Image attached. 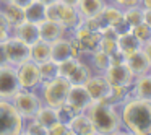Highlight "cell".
I'll return each mask as SVG.
<instances>
[{
	"label": "cell",
	"instance_id": "obj_39",
	"mask_svg": "<svg viewBox=\"0 0 151 135\" xmlns=\"http://www.w3.org/2000/svg\"><path fill=\"white\" fill-rule=\"evenodd\" d=\"M111 4L117 5L120 8H127V7H132V5H138L140 4V0H107Z\"/></svg>",
	"mask_w": 151,
	"mask_h": 135
},
{
	"label": "cell",
	"instance_id": "obj_43",
	"mask_svg": "<svg viewBox=\"0 0 151 135\" xmlns=\"http://www.w3.org/2000/svg\"><path fill=\"white\" fill-rule=\"evenodd\" d=\"M143 23L151 28V8H143Z\"/></svg>",
	"mask_w": 151,
	"mask_h": 135
},
{
	"label": "cell",
	"instance_id": "obj_48",
	"mask_svg": "<svg viewBox=\"0 0 151 135\" xmlns=\"http://www.w3.org/2000/svg\"><path fill=\"white\" fill-rule=\"evenodd\" d=\"M8 2H13V0H0V5H2V4H8Z\"/></svg>",
	"mask_w": 151,
	"mask_h": 135
},
{
	"label": "cell",
	"instance_id": "obj_49",
	"mask_svg": "<svg viewBox=\"0 0 151 135\" xmlns=\"http://www.w3.org/2000/svg\"><path fill=\"white\" fill-rule=\"evenodd\" d=\"M150 41H151V38H150Z\"/></svg>",
	"mask_w": 151,
	"mask_h": 135
},
{
	"label": "cell",
	"instance_id": "obj_30",
	"mask_svg": "<svg viewBox=\"0 0 151 135\" xmlns=\"http://www.w3.org/2000/svg\"><path fill=\"white\" fill-rule=\"evenodd\" d=\"M124 20L127 23L128 30L143 23V7L138 4V5H132V7L124 8Z\"/></svg>",
	"mask_w": 151,
	"mask_h": 135
},
{
	"label": "cell",
	"instance_id": "obj_2",
	"mask_svg": "<svg viewBox=\"0 0 151 135\" xmlns=\"http://www.w3.org/2000/svg\"><path fill=\"white\" fill-rule=\"evenodd\" d=\"M85 112L98 134H122L119 106H114L107 101H93Z\"/></svg>",
	"mask_w": 151,
	"mask_h": 135
},
{
	"label": "cell",
	"instance_id": "obj_18",
	"mask_svg": "<svg viewBox=\"0 0 151 135\" xmlns=\"http://www.w3.org/2000/svg\"><path fill=\"white\" fill-rule=\"evenodd\" d=\"M68 127H70V130H72L73 135H96L98 134L94 125H93V122L89 121V117L86 116V112H78V114H75L70 119Z\"/></svg>",
	"mask_w": 151,
	"mask_h": 135
},
{
	"label": "cell",
	"instance_id": "obj_27",
	"mask_svg": "<svg viewBox=\"0 0 151 135\" xmlns=\"http://www.w3.org/2000/svg\"><path fill=\"white\" fill-rule=\"evenodd\" d=\"M86 59H88L86 62L89 64V67H91V70L94 73H104L106 69L111 65V59H109V56L106 52H102L101 49H98V51H94L93 54H89Z\"/></svg>",
	"mask_w": 151,
	"mask_h": 135
},
{
	"label": "cell",
	"instance_id": "obj_8",
	"mask_svg": "<svg viewBox=\"0 0 151 135\" xmlns=\"http://www.w3.org/2000/svg\"><path fill=\"white\" fill-rule=\"evenodd\" d=\"M5 52H7V62L13 67H18L20 64L29 60L31 54V46L21 41L20 38L12 34L7 41H5Z\"/></svg>",
	"mask_w": 151,
	"mask_h": 135
},
{
	"label": "cell",
	"instance_id": "obj_40",
	"mask_svg": "<svg viewBox=\"0 0 151 135\" xmlns=\"http://www.w3.org/2000/svg\"><path fill=\"white\" fill-rule=\"evenodd\" d=\"M12 36V26H4L0 25V43H5Z\"/></svg>",
	"mask_w": 151,
	"mask_h": 135
},
{
	"label": "cell",
	"instance_id": "obj_13",
	"mask_svg": "<svg viewBox=\"0 0 151 135\" xmlns=\"http://www.w3.org/2000/svg\"><path fill=\"white\" fill-rule=\"evenodd\" d=\"M65 103L78 114V112H85L88 109V106L93 103V99L89 96L88 90L85 88V85H72Z\"/></svg>",
	"mask_w": 151,
	"mask_h": 135
},
{
	"label": "cell",
	"instance_id": "obj_50",
	"mask_svg": "<svg viewBox=\"0 0 151 135\" xmlns=\"http://www.w3.org/2000/svg\"><path fill=\"white\" fill-rule=\"evenodd\" d=\"M150 103H151V101H150Z\"/></svg>",
	"mask_w": 151,
	"mask_h": 135
},
{
	"label": "cell",
	"instance_id": "obj_37",
	"mask_svg": "<svg viewBox=\"0 0 151 135\" xmlns=\"http://www.w3.org/2000/svg\"><path fill=\"white\" fill-rule=\"evenodd\" d=\"M99 49H101L102 52H106L107 56H111V54H114L115 51H119L117 39H112V38H101Z\"/></svg>",
	"mask_w": 151,
	"mask_h": 135
},
{
	"label": "cell",
	"instance_id": "obj_33",
	"mask_svg": "<svg viewBox=\"0 0 151 135\" xmlns=\"http://www.w3.org/2000/svg\"><path fill=\"white\" fill-rule=\"evenodd\" d=\"M21 134H28V135H46L47 134V129L42 127L36 119H28L24 121L23 125V132Z\"/></svg>",
	"mask_w": 151,
	"mask_h": 135
},
{
	"label": "cell",
	"instance_id": "obj_10",
	"mask_svg": "<svg viewBox=\"0 0 151 135\" xmlns=\"http://www.w3.org/2000/svg\"><path fill=\"white\" fill-rule=\"evenodd\" d=\"M20 90L17 77V67L5 64L0 67V99H12Z\"/></svg>",
	"mask_w": 151,
	"mask_h": 135
},
{
	"label": "cell",
	"instance_id": "obj_22",
	"mask_svg": "<svg viewBox=\"0 0 151 135\" xmlns=\"http://www.w3.org/2000/svg\"><path fill=\"white\" fill-rule=\"evenodd\" d=\"M91 73H93V70H91V67H89V64L85 60V57H81V59H78L73 72L68 75L67 80H68L72 85H85L86 80L91 77Z\"/></svg>",
	"mask_w": 151,
	"mask_h": 135
},
{
	"label": "cell",
	"instance_id": "obj_15",
	"mask_svg": "<svg viewBox=\"0 0 151 135\" xmlns=\"http://www.w3.org/2000/svg\"><path fill=\"white\" fill-rule=\"evenodd\" d=\"M37 26H39L41 39L47 41V43H52V41L59 39V38H63V36H68L70 34V31L63 25H60L59 21H54V20H44Z\"/></svg>",
	"mask_w": 151,
	"mask_h": 135
},
{
	"label": "cell",
	"instance_id": "obj_46",
	"mask_svg": "<svg viewBox=\"0 0 151 135\" xmlns=\"http://www.w3.org/2000/svg\"><path fill=\"white\" fill-rule=\"evenodd\" d=\"M59 2H63L67 5H73V7H76V4H78V0H59Z\"/></svg>",
	"mask_w": 151,
	"mask_h": 135
},
{
	"label": "cell",
	"instance_id": "obj_24",
	"mask_svg": "<svg viewBox=\"0 0 151 135\" xmlns=\"http://www.w3.org/2000/svg\"><path fill=\"white\" fill-rule=\"evenodd\" d=\"M24 10V20L28 21H33V23L39 25L41 21L46 20V10H47V5H44L42 2L39 0H33Z\"/></svg>",
	"mask_w": 151,
	"mask_h": 135
},
{
	"label": "cell",
	"instance_id": "obj_34",
	"mask_svg": "<svg viewBox=\"0 0 151 135\" xmlns=\"http://www.w3.org/2000/svg\"><path fill=\"white\" fill-rule=\"evenodd\" d=\"M76 62H78L76 57H70V59L63 60V62H59L57 64V72H59V75L63 77V78H68V75L73 72V69H75Z\"/></svg>",
	"mask_w": 151,
	"mask_h": 135
},
{
	"label": "cell",
	"instance_id": "obj_5",
	"mask_svg": "<svg viewBox=\"0 0 151 135\" xmlns=\"http://www.w3.org/2000/svg\"><path fill=\"white\" fill-rule=\"evenodd\" d=\"M46 20L59 21L60 25L67 28L72 33L80 23H81V15L73 5H67L63 2H55L52 5H47L46 10Z\"/></svg>",
	"mask_w": 151,
	"mask_h": 135
},
{
	"label": "cell",
	"instance_id": "obj_6",
	"mask_svg": "<svg viewBox=\"0 0 151 135\" xmlns=\"http://www.w3.org/2000/svg\"><path fill=\"white\" fill-rule=\"evenodd\" d=\"M24 119L15 109L10 99H0V135H20Z\"/></svg>",
	"mask_w": 151,
	"mask_h": 135
},
{
	"label": "cell",
	"instance_id": "obj_26",
	"mask_svg": "<svg viewBox=\"0 0 151 135\" xmlns=\"http://www.w3.org/2000/svg\"><path fill=\"white\" fill-rule=\"evenodd\" d=\"M29 59L36 64L41 62H46V60L50 59V43L44 39H37L34 44H31V54H29Z\"/></svg>",
	"mask_w": 151,
	"mask_h": 135
},
{
	"label": "cell",
	"instance_id": "obj_19",
	"mask_svg": "<svg viewBox=\"0 0 151 135\" xmlns=\"http://www.w3.org/2000/svg\"><path fill=\"white\" fill-rule=\"evenodd\" d=\"M125 64L128 65L130 72L133 73V77H140V75H145V73L151 72V65L148 62L146 56L143 54V51H137L133 52L132 56H128L125 59Z\"/></svg>",
	"mask_w": 151,
	"mask_h": 135
},
{
	"label": "cell",
	"instance_id": "obj_1",
	"mask_svg": "<svg viewBox=\"0 0 151 135\" xmlns=\"http://www.w3.org/2000/svg\"><path fill=\"white\" fill-rule=\"evenodd\" d=\"M122 130L133 135H151V103L140 98H128L119 106Z\"/></svg>",
	"mask_w": 151,
	"mask_h": 135
},
{
	"label": "cell",
	"instance_id": "obj_12",
	"mask_svg": "<svg viewBox=\"0 0 151 135\" xmlns=\"http://www.w3.org/2000/svg\"><path fill=\"white\" fill-rule=\"evenodd\" d=\"M85 88L88 90L93 101H104L107 98L109 91H111V85H109L107 78L104 77V73H94V72L86 80Z\"/></svg>",
	"mask_w": 151,
	"mask_h": 135
},
{
	"label": "cell",
	"instance_id": "obj_16",
	"mask_svg": "<svg viewBox=\"0 0 151 135\" xmlns=\"http://www.w3.org/2000/svg\"><path fill=\"white\" fill-rule=\"evenodd\" d=\"M12 34L17 38H20L21 41H24L26 44H34L37 39H39V26L33 21L23 20L20 25H17L15 28H12Z\"/></svg>",
	"mask_w": 151,
	"mask_h": 135
},
{
	"label": "cell",
	"instance_id": "obj_17",
	"mask_svg": "<svg viewBox=\"0 0 151 135\" xmlns=\"http://www.w3.org/2000/svg\"><path fill=\"white\" fill-rule=\"evenodd\" d=\"M72 56V43H70V34L68 36L59 38V39L50 43V60L55 64L63 62V60L70 59Z\"/></svg>",
	"mask_w": 151,
	"mask_h": 135
},
{
	"label": "cell",
	"instance_id": "obj_45",
	"mask_svg": "<svg viewBox=\"0 0 151 135\" xmlns=\"http://www.w3.org/2000/svg\"><path fill=\"white\" fill-rule=\"evenodd\" d=\"M140 5L143 8H151V0H140Z\"/></svg>",
	"mask_w": 151,
	"mask_h": 135
},
{
	"label": "cell",
	"instance_id": "obj_42",
	"mask_svg": "<svg viewBox=\"0 0 151 135\" xmlns=\"http://www.w3.org/2000/svg\"><path fill=\"white\" fill-rule=\"evenodd\" d=\"M7 62V52H5V44L4 43H0V67L5 65Z\"/></svg>",
	"mask_w": 151,
	"mask_h": 135
},
{
	"label": "cell",
	"instance_id": "obj_9",
	"mask_svg": "<svg viewBox=\"0 0 151 135\" xmlns=\"http://www.w3.org/2000/svg\"><path fill=\"white\" fill-rule=\"evenodd\" d=\"M70 34L73 38H76V41L80 43L83 57H88L89 54L99 49V43H101V33L99 31H91L80 23Z\"/></svg>",
	"mask_w": 151,
	"mask_h": 135
},
{
	"label": "cell",
	"instance_id": "obj_11",
	"mask_svg": "<svg viewBox=\"0 0 151 135\" xmlns=\"http://www.w3.org/2000/svg\"><path fill=\"white\" fill-rule=\"evenodd\" d=\"M104 77L107 78L109 85L111 86H132L135 77L130 72L128 65L125 62L122 64H111L106 69Z\"/></svg>",
	"mask_w": 151,
	"mask_h": 135
},
{
	"label": "cell",
	"instance_id": "obj_36",
	"mask_svg": "<svg viewBox=\"0 0 151 135\" xmlns=\"http://www.w3.org/2000/svg\"><path fill=\"white\" fill-rule=\"evenodd\" d=\"M81 25L85 28L91 31H101V28L104 26V21H102L101 15L98 17H88V18H81Z\"/></svg>",
	"mask_w": 151,
	"mask_h": 135
},
{
	"label": "cell",
	"instance_id": "obj_29",
	"mask_svg": "<svg viewBox=\"0 0 151 135\" xmlns=\"http://www.w3.org/2000/svg\"><path fill=\"white\" fill-rule=\"evenodd\" d=\"M132 90L130 86H111V91H109L107 98L104 101L111 103L114 106H120L122 103H125L128 98H132Z\"/></svg>",
	"mask_w": 151,
	"mask_h": 135
},
{
	"label": "cell",
	"instance_id": "obj_38",
	"mask_svg": "<svg viewBox=\"0 0 151 135\" xmlns=\"http://www.w3.org/2000/svg\"><path fill=\"white\" fill-rule=\"evenodd\" d=\"M75 114H76V112L73 111V109L70 108L67 103H63L62 106H59V108H57V117H59L60 122H65V124H68L70 119H72Z\"/></svg>",
	"mask_w": 151,
	"mask_h": 135
},
{
	"label": "cell",
	"instance_id": "obj_28",
	"mask_svg": "<svg viewBox=\"0 0 151 135\" xmlns=\"http://www.w3.org/2000/svg\"><path fill=\"white\" fill-rule=\"evenodd\" d=\"M33 119H36V121L39 122V124L42 125V127L49 129L50 125L54 124V122L59 121V117H57V109H55V108H52V106L42 104Z\"/></svg>",
	"mask_w": 151,
	"mask_h": 135
},
{
	"label": "cell",
	"instance_id": "obj_20",
	"mask_svg": "<svg viewBox=\"0 0 151 135\" xmlns=\"http://www.w3.org/2000/svg\"><path fill=\"white\" fill-rule=\"evenodd\" d=\"M130 90L135 98L151 101V72L140 75V77H135Z\"/></svg>",
	"mask_w": 151,
	"mask_h": 135
},
{
	"label": "cell",
	"instance_id": "obj_32",
	"mask_svg": "<svg viewBox=\"0 0 151 135\" xmlns=\"http://www.w3.org/2000/svg\"><path fill=\"white\" fill-rule=\"evenodd\" d=\"M39 65V72H41V78L44 80H50L54 78V77L59 75V72H57V64L54 62V60H46V62H41L37 64Z\"/></svg>",
	"mask_w": 151,
	"mask_h": 135
},
{
	"label": "cell",
	"instance_id": "obj_25",
	"mask_svg": "<svg viewBox=\"0 0 151 135\" xmlns=\"http://www.w3.org/2000/svg\"><path fill=\"white\" fill-rule=\"evenodd\" d=\"M0 10L4 12L5 18H7L8 25L12 28H15L17 25H20L24 20V10L18 5H15L13 2H8V4H2L0 5Z\"/></svg>",
	"mask_w": 151,
	"mask_h": 135
},
{
	"label": "cell",
	"instance_id": "obj_35",
	"mask_svg": "<svg viewBox=\"0 0 151 135\" xmlns=\"http://www.w3.org/2000/svg\"><path fill=\"white\" fill-rule=\"evenodd\" d=\"M46 135H73V134H72V130H70L68 124L57 121V122H54V124L47 129V134Z\"/></svg>",
	"mask_w": 151,
	"mask_h": 135
},
{
	"label": "cell",
	"instance_id": "obj_3",
	"mask_svg": "<svg viewBox=\"0 0 151 135\" xmlns=\"http://www.w3.org/2000/svg\"><path fill=\"white\" fill-rule=\"evenodd\" d=\"M70 86H72V83L68 80L57 75L50 80H44L39 85L37 91H39L44 104L52 106V108L57 109L59 106H62L67 101V95L70 91Z\"/></svg>",
	"mask_w": 151,
	"mask_h": 135
},
{
	"label": "cell",
	"instance_id": "obj_7",
	"mask_svg": "<svg viewBox=\"0 0 151 135\" xmlns=\"http://www.w3.org/2000/svg\"><path fill=\"white\" fill-rule=\"evenodd\" d=\"M17 77L21 90H37L39 85L42 83L39 65L36 62H33L31 59L17 67Z\"/></svg>",
	"mask_w": 151,
	"mask_h": 135
},
{
	"label": "cell",
	"instance_id": "obj_44",
	"mask_svg": "<svg viewBox=\"0 0 151 135\" xmlns=\"http://www.w3.org/2000/svg\"><path fill=\"white\" fill-rule=\"evenodd\" d=\"M31 2H33V0H13V4L18 5V7H21V8H26Z\"/></svg>",
	"mask_w": 151,
	"mask_h": 135
},
{
	"label": "cell",
	"instance_id": "obj_4",
	"mask_svg": "<svg viewBox=\"0 0 151 135\" xmlns=\"http://www.w3.org/2000/svg\"><path fill=\"white\" fill-rule=\"evenodd\" d=\"M10 101L24 121L33 119L36 116V112L39 111V108L44 104L37 90H21L20 88Z\"/></svg>",
	"mask_w": 151,
	"mask_h": 135
},
{
	"label": "cell",
	"instance_id": "obj_41",
	"mask_svg": "<svg viewBox=\"0 0 151 135\" xmlns=\"http://www.w3.org/2000/svg\"><path fill=\"white\" fill-rule=\"evenodd\" d=\"M141 51H143V54L146 56L148 62H150V65H151V41L146 44H143V46H141Z\"/></svg>",
	"mask_w": 151,
	"mask_h": 135
},
{
	"label": "cell",
	"instance_id": "obj_14",
	"mask_svg": "<svg viewBox=\"0 0 151 135\" xmlns=\"http://www.w3.org/2000/svg\"><path fill=\"white\" fill-rule=\"evenodd\" d=\"M101 18H102V21H104V25L114 26L119 34L124 33V31H128V26L124 20V8L111 4V2H107V4L104 5V8H102V12H101Z\"/></svg>",
	"mask_w": 151,
	"mask_h": 135
},
{
	"label": "cell",
	"instance_id": "obj_21",
	"mask_svg": "<svg viewBox=\"0 0 151 135\" xmlns=\"http://www.w3.org/2000/svg\"><path fill=\"white\" fill-rule=\"evenodd\" d=\"M117 46H119V51L125 56V59H127L128 56H132L133 52H137V51L141 49V44L137 41V38L132 34L130 30L124 31V33H120L117 36Z\"/></svg>",
	"mask_w": 151,
	"mask_h": 135
},
{
	"label": "cell",
	"instance_id": "obj_31",
	"mask_svg": "<svg viewBox=\"0 0 151 135\" xmlns=\"http://www.w3.org/2000/svg\"><path fill=\"white\" fill-rule=\"evenodd\" d=\"M132 34H133L135 38H137V41L143 46V44L150 43V38H151V28L148 26L146 23H140L137 25V26L132 28Z\"/></svg>",
	"mask_w": 151,
	"mask_h": 135
},
{
	"label": "cell",
	"instance_id": "obj_47",
	"mask_svg": "<svg viewBox=\"0 0 151 135\" xmlns=\"http://www.w3.org/2000/svg\"><path fill=\"white\" fill-rule=\"evenodd\" d=\"M39 2H42L44 5H52V4H55V2H59V0H39Z\"/></svg>",
	"mask_w": 151,
	"mask_h": 135
},
{
	"label": "cell",
	"instance_id": "obj_23",
	"mask_svg": "<svg viewBox=\"0 0 151 135\" xmlns=\"http://www.w3.org/2000/svg\"><path fill=\"white\" fill-rule=\"evenodd\" d=\"M106 4H107V0H78L76 10L80 12L81 18L98 17V15H101Z\"/></svg>",
	"mask_w": 151,
	"mask_h": 135
}]
</instances>
